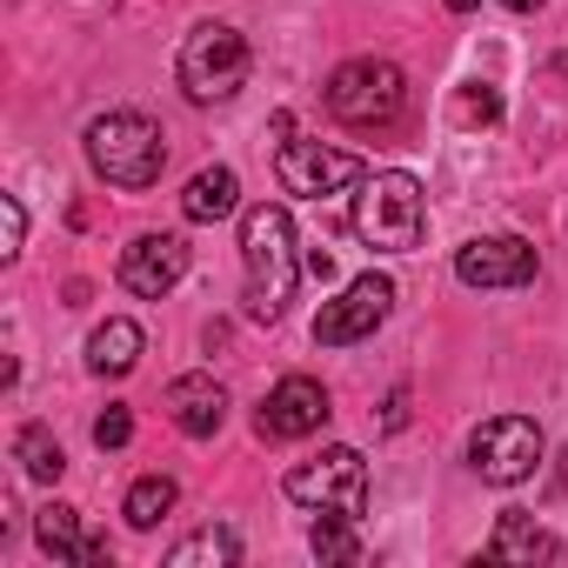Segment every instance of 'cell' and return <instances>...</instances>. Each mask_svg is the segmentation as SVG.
Returning <instances> with one entry per match:
<instances>
[{"instance_id": "7c38bea8", "label": "cell", "mask_w": 568, "mask_h": 568, "mask_svg": "<svg viewBox=\"0 0 568 568\" xmlns=\"http://www.w3.org/2000/svg\"><path fill=\"white\" fill-rule=\"evenodd\" d=\"M181 274H187V241H181V234H134V241L121 247V288L141 295V302L174 295Z\"/></svg>"}, {"instance_id": "9c48e42d", "label": "cell", "mask_w": 568, "mask_h": 568, "mask_svg": "<svg viewBox=\"0 0 568 568\" xmlns=\"http://www.w3.org/2000/svg\"><path fill=\"white\" fill-rule=\"evenodd\" d=\"M274 174H281V187H288V194L322 201V194L362 187V174H368V168H362L355 154H342V148H322V141H281Z\"/></svg>"}, {"instance_id": "e0dca14e", "label": "cell", "mask_w": 568, "mask_h": 568, "mask_svg": "<svg viewBox=\"0 0 568 568\" xmlns=\"http://www.w3.org/2000/svg\"><path fill=\"white\" fill-rule=\"evenodd\" d=\"M141 348H148V335H141L128 315H114V322H101V328L88 335V368H94V375H128V368L141 362Z\"/></svg>"}, {"instance_id": "5b68a950", "label": "cell", "mask_w": 568, "mask_h": 568, "mask_svg": "<svg viewBox=\"0 0 568 568\" xmlns=\"http://www.w3.org/2000/svg\"><path fill=\"white\" fill-rule=\"evenodd\" d=\"M174 74H181V94H187V101H201V108L234 101V94H241V81H247V41H241L227 21H201V28L181 41Z\"/></svg>"}, {"instance_id": "7a4b0ae2", "label": "cell", "mask_w": 568, "mask_h": 568, "mask_svg": "<svg viewBox=\"0 0 568 568\" xmlns=\"http://www.w3.org/2000/svg\"><path fill=\"white\" fill-rule=\"evenodd\" d=\"M88 168L108 181V187H154L161 168H168V141L148 114L134 108H114V114H94L88 121Z\"/></svg>"}, {"instance_id": "8992f818", "label": "cell", "mask_w": 568, "mask_h": 568, "mask_svg": "<svg viewBox=\"0 0 568 568\" xmlns=\"http://www.w3.org/2000/svg\"><path fill=\"white\" fill-rule=\"evenodd\" d=\"M288 501H302V508H322V515H355L362 521V508H368V462H362V448H328V455H315V462H295L288 468Z\"/></svg>"}, {"instance_id": "4fadbf2b", "label": "cell", "mask_w": 568, "mask_h": 568, "mask_svg": "<svg viewBox=\"0 0 568 568\" xmlns=\"http://www.w3.org/2000/svg\"><path fill=\"white\" fill-rule=\"evenodd\" d=\"M168 422L187 435V442H207L221 422H227V388L214 382V375H181V382H168Z\"/></svg>"}, {"instance_id": "cb8c5ba5", "label": "cell", "mask_w": 568, "mask_h": 568, "mask_svg": "<svg viewBox=\"0 0 568 568\" xmlns=\"http://www.w3.org/2000/svg\"><path fill=\"white\" fill-rule=\"evenodd\" d=\"M455 114H462V121H495V114H501V101H495V88H468Z\"/></svg>"}, {"instance_id": "8fae6325", "label": "cell", "mask_w": 568, "mask_h": 568, "mask_svg": "<svg viewBox=\"0 0 568 568\" xmlns=\"http://www.w3.org/2000/svg\"><path fill=\"white\" fill-rule=\"evenodd\" d=\"M328 415H335V408H328V388H322L315 375H281V382L267 388L254 428H261L267 442H302V435H315Z\"/></svg>"}, {"instance_id": "277c9868", "label": "cell", "mask_w": 568, "mask_h": 568, "mask_svg": "<svg viewBox=\"0 0 568 568\" xmlns=\"http://www.w3.org/2000/svg\"><path fill=\"white\" fill-rule=\"evenodd\" d=\"M422 227H428V207H422V181L388 168V174H362V194H355V234L382 254H408L422 247Z\"/></svg>"}, {"instance_id": "9a60e30c", "label": "cell", "mask_w": 568, "mask_h": 568, "mask_svg": "<svg viewBox=\"0 0 568 568\" xmlns=\"http://www.w3.org/2000/svg\"><path fill=\"white\" fill-rule=\"evenodd\" d=\"M488 561H561V541L535 521V515H521V508H508L501 521H495V535H488V548H481Z\"/></svg>"}, {"instance_id": "44dd1931", "label": "cell", "mask_w": 568, "mask_h": 568, "mask_svg": "<svg viewBox=\"0 0 568 568\" xmlns=\"http://www.w3.org/2000/svg\"><path fill=\"white\" fill-rule=\"evenodd\" d=\"M308 548L322 555V561H362V535H355V515H322L315 528H308Z\"/></svg>"}, {"instance_id": "3957f363", "label": "cell", "mask_w": 568, "mask_h": 568, "mask_svg": "<svg viewBox=\"0 0 568 568\" xmlns=\"http://www.w3.org/2000/svg\"><path fill=\"white\" fill-rule=\"evenodd\" d=\"M322 101H328V114H335L342 128H362V134H368V128H395L402 108H408V74H402L395 61L362 54V61H342V68L328 74Z\"/></svg>"}, {"instance_id": "52a82bcc", "label": "cell", "mask_w": 568, "mask_h": 568, "mask_svg": "<svg viewBox=\"0 0 568 568\" xmlns=\"http://www.w3.org/2000/svg\"><path fill=\"white\" fill-rule=\"evenodd\" d=\"M468 462H475L481 481L515 488V481H528L535 462H541V428H535L528 415H488V422L468 435Z\"/></svg>"}, {"instance_id": "ac0fdd59", "label": "cell", "mask_w": 568, "mask_h": 568, "mask_svg": "<svg viewBox=\"0 0 568 568\" xmlns=\"http://www.w3.org/2000/svg\"><path fill=\"white\" fill-rule=\"evenodd\" d=\"M234 561H241L234 528H201V535H187V541L168 548V568H234Z\"/></svg>"}, {"instance_id": "5bb4252c", "label": "cell", "mask_w": 568, "mask_h": 568, "mask_svg": "<svg viewBox=\"0 0 568 568\" xmlns=\"http://www.w3.org/2000/svg\"><path fill=\"white\" fill-rule=\"evenodd\" d=\"M34 535H41V548H48L54 561L108 568V541H88V528H81V508H68V501H48V508H41V521H34Z\"/></svg>"}, {"instance_id": "ffe728a7", "label": "cell", "mask_w": 568, "mask_h": 568, "mask_svg": "<svg viewBox=\"0 0 568 568\" xmlns=\"http://www.w3.org/2000/svg\"><path fill=\"white\" fill-rule=\"evenodd\" d=\"M174 501H181V488H174L168 475H141V481L128 488L121 515H128V528H154L161 515H174Z\"/></svg>"}, {"instance_id": "2e32d148", "label": "cell", "mask_w": 568, "mask_h": 568, "mask_svg": "<svg viewBox=\"0 0 568 568\" xmlns=\"http://www.w3.org/2000/svg\"><path fill=\"white\" fill-rule=\"evenodd\" d=\"M234 207H241V181H234V168H201V174L181 187V214H187L194 227L227 221Z\"/></svg>"}, {"instance_id": "d6986e66", "label": "cell", "mask_w": 568, "mask_h": 568, "mask_svg": "<svg viewBox=\"0 0 568 568\" xmlns=\"http://www.w3.org/2000/svg\"><path fill=\"white\" fill-rule=\"evenodd\" d=\"M14 462L28 468V481H61V475H68V455H61V442H54L41 422H28V428L14 435Z\"/></svg>"}, {"instance_id": "30bf717a", "label": "cell", "mask_w": 568, "mask_h": 568, "mask_svg": "<svg viewBox=\"0 0 568 568\" xmlns=\"http://www.w3.org/2000/svg\"><path fill=\"white\" fill-rule=\"evenodd\" d=\"M535 247L515 234H481L468 247H455V281L462 288H528L535 281Z\"/></svg>"}, {"instance_id": "7402d4cb", "label": "cell", "mask_w": 568, "mask_h": 568, "mask_svg": "<svg viewBox=\"0 0 568 568\" xmlns=\"http://www.w3.org/2000/svg\"><path fill=\"white\" fill-rule=\"evenodd\" d=\"M128 442H134V415H128V408L94 415V448H128Z\"/></svg>"}, {"instance_id": "603a6c76", "label": "cell", "mask_w": 568, "mask_h": 568, "mask_svg": "<svg viewBox=\"0 0 568 568\" xmlns=\"http://www.w3.org/2000/svg\"><path fill=\"white\" fill-rule=\"evenodd\" d=\"M0 227H8V247H0V254H8V261H14V254H21V241H28V207H21L14 194H8V201H0Z\"/></svg>"}, {"instance_id": "d4e9b609", "label": "cell", "mask_w": 568, "mask_h": 568, "mask_svg": "<svg viewBox=\"0 0 568 568\" xmlns=\"http://www.w3.org/2000/svg\"><path fill=\"white\" fill-rule=\"evenodd\" d=\"M501 8H515V14H535V8H541V0H501Z\"/></svg>"}, {"instance_id": "484cf974", "label": "cell", "mask_w": 568, "mask_h": 568, "mask_svg": "<svg viewBox=\"0 0 568 568\" xmlns=\"http://www.w3.org/2000/svg\"><path fill=\"white\" fill-rule=\"evenodd\" d=\"M468 8H475V0H448V14H468Z\"/></svg>"}, {"instance_id": "ba28073f", "label": "cell", "mask_w": 568, "mask_h": 568, "mask_svg": "<svg viewBox=\"0 0 568 568\" xmlns=\"http://www.w3.org/2000/svg\"><path fill=\"white\" fill-rule=\"evenodd\" d=\"M388 308H395V281L388 274H355L348 288L315 315V342L322 348H355L388 322Z\"/></svg>"}, {"instance_id": "6da1fadb", "label": "cell", "mask_w": 568, "mask_h": 568, "mask_svg": "<svg viewBox=\"0 0 568 568\" xmlns=\"http://www.w3.org/2000/svg\"><path fill=\"white\" fill-rule=\"evenodd\" d=\"M241 267H247V288H241L247 322H281V315H288L295 274L308 267V261L295 254V221H288V207L261 201V207L241 214Z\"/></svg>"}]
</instances>
